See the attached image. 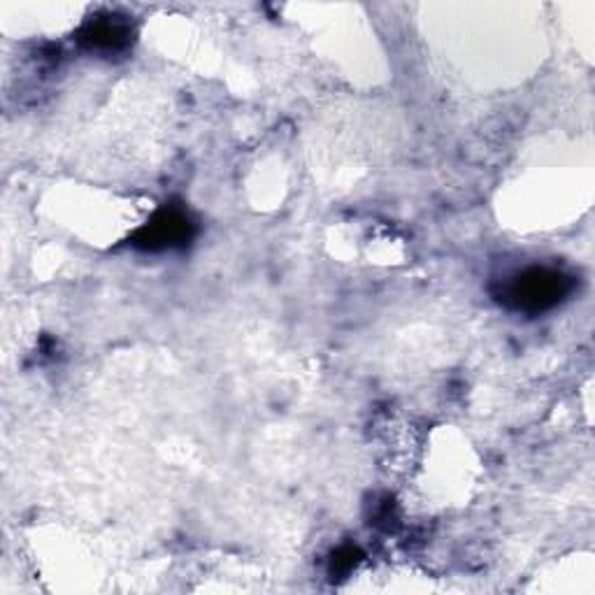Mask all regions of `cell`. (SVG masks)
I'll return each mask as SVG.
<instances>
[{"label":"cell","instance_id":"cell-1","mask_svg":"<svg viewBox=\"0 0 595 595\" xmlns=\"http://www.w3.org/2000/svg\"><path fill=\"white\" fill-rule=\"evenodd\" d=\"M571 289V279L554 270H528L516 277L509 287V300L524 309L554 307Z\"/></svg>","mask_w":595,"mask_h":595},{"label":"cell","instance_id":"cell-2","mask_svg":"<svg viewBox=\"0 0 595 595\" xmlns=\"http://www.w3.org/2000/svg\"><path fill=\"white\" fill-rule=\"evenodd\" d=\"M142 236L149 247H170L189 238V219L182 212H163L142 230Z\"/></svg>","mask_w":595,"mask_h":595}]
</instances>
